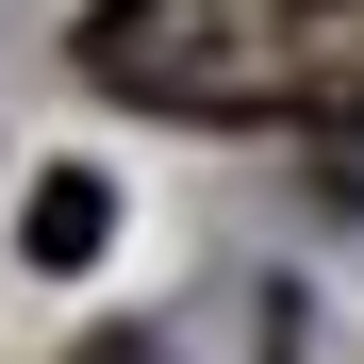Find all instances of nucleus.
Segmentation results:
<instances>
[{"instance_id": "nucleus-1", "label": "nucleus", "mask_w": 364, "mask_h": 364, "mask_svg": "<svg viewBox=\"0 0 364 364\" xmlns=\"http://www.w3.org/2000/svg\"><path fill=\"white\" fill-rule=\"evenodd\" d=\"M83 83L215 133H364V0H100Z\"/></svg>"}, {"instance_id": "nucleus-2", "label": "nucleus", "mask_w": 364, "mask_h": 364, "mask_svg": "<svg viewBox=\"0 0 364 364\" xmlns=\"http://www.w3.org/2000/svg\"><path fill=\"white\" fill-rule=\"evenodd\" d=\"M100 232H116V199H100L83 166H50V182H33V215H17V249H33V265H100Z\"/></svg>"}, {"instance_id": "nucleus-3", "label": "nucleus", "mask_w": 364, "mask_h": 364, "mask_svg": "<svg viewBox=\"0 0 364 364\" xmlns=\"http://www.w3.org/2000/svg\"><path fill=\"white\" fill-rule=\"evenodd\" d=\"M67 364H166V348H149V331H83Z\"/></svg>"}]
</instances>
